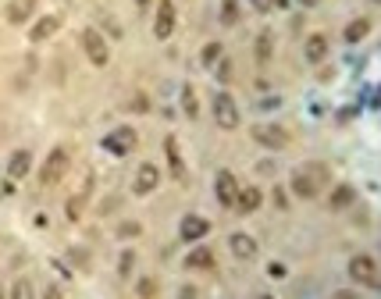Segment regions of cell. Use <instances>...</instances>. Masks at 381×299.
Returning a JSON list of instances; mask_svg holds the SVG:
<instances>
[{
    "label": "cell",
    "instance_id": "cell-39",
    "mask_svg": "<svg viewBox=\"0 0 381 299\" xmlns=\"http://www.w3.org/2000/svg\"><path fill=\"white\" fill-rule=\"evenodd\" d=\"M300 4H303V8H317V4H321V0H300Z\"/></svg>",
    "mask_w": 381,
    "mask_h": 299
},
{
    "label": "cell",
    "instance_id": "cell-43",
    "mask_svg": "<svg viewBox=\"0 0 381 299\" xmlns=\"http://www.w3.org/2000/svg\"><path fill=\"white\" fill-rule=\"evenodd\" d=\"M374 4H378V0H374Z\"/></svg>",
    "mask_w": 381,
    "mask_h": 299
},
{
    "label": "cell",
    "instance_id": "cell-26",
    "mask_svg": "<svg viewBox=\"0 0 381 299\" xmlns=\"http://www.w3.org/2000/svg\"><path fill=\"white\" fill-rule=\"evenodd\" d=\"M8 299H36V289H32L29 278H18V282L11 285V296H8Z\"/></svg>",
    "mask_w": 381,
    "mask_h": 299
},
{
    "label": "cell",
    "instance_id": "cell-27",
    "mask_svg": "<svg viewBox=\"0 0 381 299\" xmlns=\"http://www.w3.org/2000/svg\"><path fill=\"white\" fill-rule=\"evenodd\" d=\"M221 21L225 25H236L239 21V0H221Z\"/></svg>",
    "mask_w": 381,
    "mask_h": 299
},
{
    "label": "cell",
    "instance_id": "cell-22",
    "mask_svg": "<svg viewBox=\"0 0 381 299\" xmlns=\"http://www.w3.org/2000/svg\"><path fill=\"white\" fill-rule=\"evenodd\" d=\"M364 36H371V18H353L349 25H346V32H342L346 43H360Z\"/></svg>",
    "mask_w": 381,
    "mask_h": 299
},
{
    "label": "cell",
    "instance_id": "cell-15",
    "mask_svg": "<svg viewBox=\"0 0 381 299\" xmlns=\"http://www.w3.org/2000/svg\"><path fill=\"white\" fill-rule=\"evenodd\" d=\"M29 171H32V154H29V150H14V154L8 157V178L11 182L29 178Z\"/></svg>",
    "mask_w": 381,
    "mask_h": 299
},
{
    "label": "cell",
    "instance_id": "cell-9",
    "mask_svg": "<svg viewBox=\"0 0 381 299\" xmlns=\"http://www.w3.org/2000/svg\"><path fill=\"white\" fill-rule=\"evenodd\" d=\"M161 185V171H157V164H150L146 161L139 171H136V182H132V189H136V196H150V192Z\"/></svg>",
    "mask_w": 381,
    "mask_h": 299
},
{
    "label": "cell",
    "instance_id": "cell-28",
    "mask_svg": "<svg viewBox=\"0 0 381 299\" xmlns=\"http://www.w3.org/2000/svg\"><path fill=\"white\" fill-rule=\"evenodd\" d=\"M225 57V50H221V43H207V47H203V54H200V61L207 64V68H210V64H218Z\"/></svg>",
    "mask_w": 381,
    "mask_h": 299
},
{
    "label": "cell",
    "instance_id": "cell-33",
    "mask_svg": "<svg viewBox=\"0 0 381 299\" xmlns=\"http://www.w3.org/2000/svg\"><path fill=\"white\" fill-rule=\"evenodd\" d=\"M271 196H274V207H289V196H285V189H274Z\"/></svg>",
    "mask_w": 381,
    "mask_h": 299
},
{
    "label": "cell",
    "instance_id": "cell-32",
    "mask_svg": "<svg viewBox=\"0 0 381 299\" xmlns=\"http://www.w3.org/2000/svg\"><path fill=\"white\" fill-rule=\"evenodd\" d=\"M68 256L79 264V267H90V253H82V249H68Z\"/></svg>",
    "mask_w": 381,
    "mask_h": 299
},
{
    "label": "cell",
    "instance_id": "cell-42",
    "mask_svg": "<svg viewBox=\"0 0 381 299\" xmlns=\"http://www.w3.org/2000/svg\"><path fill=\"white\" fill-rule=\"evenodd\" d=\"M0 299H8V296H4V292H0Z\"/></svg>",
    "mask_w": 381,
    "mask_h": 299
},
{
    "label": "cell",
    "instance_id": "cell-31",
    "mask_svg": "<svg viewBox=\"0 0 381 299\" xmlns=\"http://www.w3.org/2000/svg\"><path fill=\"white\" fill-rule=\"evenodd\" d=\"M214 68H218V82H228V79H231V61H228V57H221Z\"/></svg>",
    "mask_w": 381,
    "mask_h": 299
},
{
    "label": "cell",
    "instance_id": "cell-23",
    "mask_svg": "<svg viewBox=\"0 0 381 299\" xmlns=\"http://www.w3.org/2000/svg\"><path fill=\"white\" fill-rule=\"evenodd\" d=\"M182 111H185V118H200V103H196V90L193 85H182Z\"/></svg>",
    "mask_w": 381,
    "mask_h": 299
},
{
    "label": "cell",
    "instance_id": "cell-40",
    "mask_svg": "<svg viewBox=\"0 0 381 299\" xmlns=\"http://www.w3.org/2000/svg\"><path fill=\"white\" fill-rule=\"evenodd\" d=\"M136 4H139V8H146V4H150V0H136Z\"/></svg>",
    "mask_w": 381,
    "mask_h": 299
},
{
    "label": "cell",
    "instance_id": "cell-20",
    "mask_svg": "<svg viewBox=\"0 0 381 299\" xmlns=\"http://www.w3.org/2000/svg\"><path fill=\"white\" fill-rule=\"evenodd\" d=\"M271 54H274V32H271V29H264V32L257 36V43H253V57H257L260 64H267V61H271Z\"/></svg>",
    "mask_w": 381,
    "mask_h": 299
},
{
    "label": "cell",
    "instance_id": "cell-7",
    "mask_svg": "<svg viewBox=\"0 0 381 299\" xmlns=\"http://www.w3.org/2000/svg\"><path fill=\"white\" fill-rule=\"evenodd\" d=\"M253 139L267 150H285L289 146V132L282 125H253Z\"/></svg>",
    "mask_w": 381,
    "mask_h": 299
},
{
    "label": "cell",
    "instance_id": "cell-41",
    "mask_svg": "<svg viewBox=\"0 0 381 299\" xmlns=\"http://www.w3.org/2000/svg\"><path fill=\"white\" fill-rule=\"evenodd\" d=\"M260 299H274V296H267V292H264V296H260Z\"/></svg>",
    "mask_w": 381,
    "mask_h": 299
},
{
    "label": "cell",
    "instance_id": "cell-11",
    "mask_svg": "<svg viewBox=\"0 0 381 299\" xmlns=\"http://www.w3.org/2000/svg\"><path fill=\"white\" fill-rule=\"evenodd\" d=\"M207 231H210V221H207V218H200V214H185L182 225H178V235H182L185 243H200Z\"/></svg>",
    "mask_w": 381,
    "mask_h": 299
},
{
    "label": "cell",
    "instance_id": "cell-1",
    "mask_svg": "<svg viewBox=\"0 0 381 299\" xmlns=\"http://www.w3.org/2000/svg\"><path fill=\"white\" fill-rule=\"evenodd\" d=\"M325 182H328V167L325 164H307V167H300L292 175V192L300 200H313Z\"/></svg>",
    "mask_w": 381,
    "mask_h": 299
},
{
    "label": "cell",
    "instance_id": "cell-29",
    "mask_svg": "<svg viewBox=\"0 0 381 299\" xmlns=\"http://www.w3.org/2000/svg\"><path fill=\"white\" fill-rule=\"evenodd\" d=\"M143 299H154L157 296V282H154V278H139V289H136Z\"/></svg>",
    "mask_w": 381,
    "mask_h": 299
},
{
    "label": "cell",
    "instance_id": "cell-19",
    "mask_svg": "<svg viewBox=\"0 0 381 299\" xmlns=\"http://www.w3.org/2000/svg\"><path fill=\"white\" fill-rule=\"evenodd\" d=\"M185 267H189V271H207V267H214V253H210L207 246H196L193 253L185 256Z\"/></svg>",
    "mask_w": 381,
    "mask_h": 299
},
{
    "label": "cell",
    "instance_id": "cell-35",
    "mask_svg": "<svg viewBox=\"0 0 381 299\" xmlns=\"http://www.w3.org/2000/svg\"><path fill=\"white\" fill-rule=\"evenodd\" d=\"M132 107H136V111H150V100H146V96H136Z\"/></svg>",
    "mask_w": 381,
    "mask_h": 299
},
{
    "label": "cell",
    "instance_id": "cell-17",
    "mask_svg": "<svg viewBox=\"0 0 381 299\" xmlns=\"http://www.w3.org/2000/svg\"><path fill=\"white\" fill-rule=\"evenodd\" d=\"M164 154H167V167H172V178H185V161H182V150H178V139L167 136L164 139Z\"/></svg>",
    "mask_w": 381,
    "mask_h": 299
},
{
    "label": "cell",
    "instance_id": "cell-24",
    "mask_svg": "<svg viewBox=\"0 0 381 299\" xmlns=\"http://www.w3.org/2000/svg\"><path fill=\"white\" fill-rule=\"evenodd\" d=\"M86 200H90V185H82V189L75 192V196L68 200V218H72V221H79V218H82V207H86Z\"/></svg>",
    "mask_w": 381,
    "mask_h": 299
},
{
    "label": "cell",
    "instance_id": "cell-38",
    "mask_svg": "<svg viewBox=\"0 0 381 299\" xmlns=\"http://www.w3.org/2000/svg\"><path fill=\"white\" fill-rule=\"evenodd\" d=\"M271 8H289V0H271Z\"/></svg>",
    "mask_w": 381,
    "mask_h": 299
},
{
    "label": "cell",
    "instance_id": "cell-25",
    "mask_svg": "<svg viewBox=\"0 0 381 299\" xmlns=\"http://www.w3.org/2000/svg\"><path fill=\"white\" fill-rule=\"evenodd\" d=\"M136 271V249H121L118 256V278H132Z\"/></svg>",
    "mask_w": 381,
    "mask_h": 299
},
{
    "label": "cell",
    "instance_id": "cell-18",
    "mask_svg": "<svg viewBox=\"0 0 381 299\" xmlns=\"http://www.w3.org/2000/svg\"><path fill=\"white\" fill-rule=\"evenodd\" d=\"M303 54H307V61H310V64H321V61L328 57V36H321V32L307 36V43H303Z\"/></svg>",
    "mask_w": 381,
    "mask_h": 299
},
{
    "label": "cell",
    "instance_id": "cell-3",
    "mask_svg": "<svg viewBox=\"0 0 381 299\" xmlns=\"http://www.w3.org/2000/svg\"><path fill=\"white\" fill-rule=\"evenodd\" d=\"M79 43H82V50H86L90 64H96V68H103V64L111 61V47H107V39L100 36V29L86 25V29L79 32Z\"/></svg>",
    "mask_w": 381,
    "mask_h": 299
},
{
    "label": "cell",
    "instance_id": "cell-8",
    "mask_svg": "<svg viewBox=\"0 0 381 299\" xmlns=\"http://www.w3.org/2000/svg\"><path fill=\"white\" fill-rule=\"evenodd\" d=\"M214 192H218V203H221V207H236V196H239V182H236V175H231V171H218Z\"/></svg>",
    "mask_w": 381,
    "mask_h": 299
},
{
    "label": "cell",
    "instance_id": "cell-2",
    "mask_svg": "<svg viewBox=\"0 0 381 299\" xmlns=\"http://www.w3.org/2000/svg\"><path fill=\"white\" fill-rule=\"evenodd\" d=\"M68 164H72V154L65 146H54L50 154H47V161H43V167H39V182L43 185H57L61 178L68 175Z\"/></svg>",
    "mask_w": 381,
    "mask_h": 299
},
{
    "label": "cell",
    "instance_id": "cell-36",
    "mask_svg": "<svg viewBox=\"0 0 381 299\" xmlns=\"http://www.w3.org/2000/svg\"><path fill=\"white\" fill-rule=\"evenodd\" d=\"M43 299H65V296H61V289H57V285H50V289L43 292Z\"/></svg>",
    "mask_w": 381,
    "mask_h": 299
},
{
    "label": "cell",
    "instance_id": "cell-30",
    "mask_svg": "<svg viewBox=\"0 0 381 299\" xmlns=\"http://www.w3.org/2000/svg\"><path fill=\"white\" fill-rule=\"evenodd\" d=\"M139 231H143L139 221H121L118 225V235H125V239H132V235H139Z\"/></svg>",
    "mask_w": 381,
    "mask_h": 299
},
{
    "label": "cell",
    "instance_id": "cell-10",
    "mask_svg": "<svg viewBox=\"0 0 381 299\" xmlns=\"http://www.w3.org/2000/svg\"><path fill=\"white\" fill-rule=\"evenodd\" d=\"M172 32H175V4H172V0H161V4H157V18H154V36L167 39Z\"/></svg>",
    "mask_w": 381,
    "mask_h": 299
},
{
    "label": "cell",
    "instance_id": "cell-4",
    "mask_svg": "<svg viewBox=\"0 0 381 299\" xmlns=\"http://www.w3.org/2000/svg\"><path fill=\"white\" fill-rule=\"evenodd\" d=\"M349 278L356 285H367V289H378L381 285V274H378V260L367 253H356L349 260Z\"/></svg>",
    "mask_w": 381,
    "mask_h": 299
},
{
    "label": "cell",
    "instance_id": "cell-21",
    "mask_svg": "<svg viewBox=\"0 0 381 299\" xmlns=\"http://www.w3.org/2000/svg\"><path fill=\"white\" fill-rule=\"evenodd\" d=\"M353 200H356V189L342 182V185L331 189V200L328 203H331V210H342V207H353Z\"/></svg>",
    "mask_w": 381,
    "mask_h": 299
},
{
    "label": "cell",
    "instance_id": "cell-16",
    "mask_svg": "<svg viewBox=\"0 0 381 299\" xmlns=\"http://www.w3.org/2000/svg\"><path fill=\"white\" fill-rule=\"evenodd\" d=\"M264 203V192L257 185H239V196H236V210L239 214H253Z\"/></svg>",
    "mask_w": 381,
    "mask_h": 299
},
{
    "label": "cell",
    "instance_id": "cell-12",
    "mask_svg": "<svg viewBox=\"0 0 381 299\" xmlns=\"http://www.w3.org/2000/svg\"><path fill=\"white\" fill-rule=\"evenodd\" d=\"M228 249L236 253L239 260H253V256L260 253L257 239H253V235H246V231H231V235H228Z\"/></svg>",
    "mask_w": 381,
    "mask_h": 299
},
{
    "label": "cell",
    "instance_id": "cell-13",
    "mask_svg": "<svg viewBox=\"0 0 381 299\" xmlns=\"http://www.w3.org/2000/svg\"><path fill=\"white\" fill-rule=\"evenodd\" d=\"M57 29H61V18H57V14L36 18L32 25H29V43H47L50 36H57Z\"/></svg>",
    "mask_w": 381,
    "mask_h": 299
},
{
    "label": "cell",
    "instance_id": "cell-37",
    "mask_svg": "<svg viewBox=\"0 0 381 299\" xmlns=\"http://www.w3.org/2000/svg\"><path fill=\"white\" fill-rule=\"evenodd\" d=\"M335 299H356V292H335Z\"/></svg>",
    "mask_w": 381,
    "mask_h": 299
},
{
    "label": "cell",
    "instance_id": "cell-14",
    "mask_svg": "<svg viewBox=\"0 0 381 299\" xmlns=\"http://www.w3.org/2000/svg\"><path fill=\"white\" fill-rule=\"evenodd\" d=\"M32 11H36V0H8L4 18L11 21V25H29Z\"/></svg>",
    "mask_w": 381,
    "mask_h": 299
},
{
    "label": "cell",
    "instance_id": "cell-34",
    "mask_svg": "<svg viewBox=\"0 0 381 299\" xmlns=\"http://www.w3.org/2000/svg\"><path fill=\"white\" fill-rule=\"evenodd\" d=\"M249 4H253V8H257L260 14H267V11H271V0H249Z\"/></svg>",
    "mask_w": 381,
    "mask_h": 299
},
{
    "label": "cell",
    "instance_id": "cell-5",
    "mask_svg": "<svg viewBox=\"0 0 381 299\" xmlns=\"http://www.w3.org/2000/svg\"><path fill=\"white\" fill-rule=\"evenodd\" d=\"M136 143H139V132L132 125H118L114 132H107V139H103V150L107 154H114V157H129L132 150H136Z\"/></svg>",
    "mask_w": 381,
    "mask_h": 299
},
{
    "label": "cell",
    "instance_id": "cell-6",
    "mask_svg": "<svg viewBox=\"0 0 381 299\" xmlns=\"http://www.w3.org/2000/svg\"><path fill=\"white\" fill-rule=\"evenodd\" d=\"M214 121H218V128H225V132H231V128H239V107H236V100H231V93H214Z\"/></svg>",
    "mask_w": 381,
    "mask_h": 299
}]
</instances>
